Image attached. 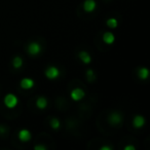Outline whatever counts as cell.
Returning a JSON list of instances; mask_svg holds the SVG:
<instances>
[{
	"label": "cell",
	"mask_w": 150,
	"mask_h": 150,
	"mask_svg": "<svg viewBox=\"0 0 150 150\" xmlns=\"http://www.w3.org/2000/svg\"><path fill=\"white\" fill-rule=\"evenodd\" d=\"M36 106L39 109H45L47 106V100L44 97H39L36 101Z\"/></svg>",
	"instance_id": "8fae6325"
},
{
	"label": "cell",
	"mask_w": 150,
	"mask_h": 150,
	"mask_svg": "<svg viewBox=\"0 0 150 150\" xmlns=\"http://www.w3.org/2000/svg\"><path fill=\"white\" fill-rule=\"evenodd\" d=\"M103 40H104L105 43L112 44L115 40V37H114V35H113V33H111V32H106V33H104V35H103Z\"/></svg>",
	"instance_id": "30bf717a"
},
{
	"label": "cell",
	"mask_w": 150,
	"mask_h": 150,
	"mask_svg": "<svg viewBox=\"0 0 150 150\" xmlns=\"http://www.w3.org/2000/svg\"><path fill=\"white\" fill-rule=\"evenodd\" d=\"M59 75H60V71L54 66L48 67L45 70V76L48 79H56V78L59 77Z\"/></svg>",
	"instance_id": "7a4b0ae2"
},
{
	"label": "cell",
	"mask_w": 150,
	"mask_h": 150,
	"mask_svg": "<svg viewBox=\"0 0 150 150\" xmlns=\"http://www.w3.org/2000/svg\"><path fill=\"white\" fill-rule=\"evenodd\" d=\"M79 58H80V60L84 63V64H90V63L92 62V58H91V56L88 54V52H80Z\"/></svg>",
	"instance_id": "7c38bea8"
},
{
	"label": "cell",
	"mask_w": 150,
	"mask_h": 150,
	"mask_svg": "<svg viewBox=\"0 0 150 150\" xmlns=\"http://www.w3.org/2000/svg\"><path fill=\"white\" fill-rule=\"evenodd\" d=\"M19 139L23 142H28L31 139V133L28 129H21L19 133Z\"/></svg>",
	"instance_id": "ba28073f"
},
{
	"label": "cell",
	"mask_w": 150,
	"mask_h": 150,
	"mask_svg": "<svg viewBox=\"0 0 150 150\" xmlns=\"http://www.w3.org/2000/svg\"><path fill=\"white\" fill-rule=\"evenodd\" d=\"M107 26L110 28H112V29H114V28L117 27V25H118V23H117V20L114 19V18H110V19L107 21Z\"/></svg>",
	"instance_id": "9a60e30c"
},
{
	"label": "cell",
	"mask_w": 150,
	"mask_h": 150,
	"mask_svg": "<svg viewBox=\"0 0 150 150\" xmlns=\"http://www.w3.org/2000/svg\"><path fill=\"white\" fill-rule=\"evenodd\" d=\"M133 125L136 129H141V127H144V125H145V118H144L142 115H137V116L134 117Z\"/></svg>",
	"instance_id": "8992f818"
},
{
	"label": "cell",
	"mask_w": 150,
	"mask_h": 150,
	"mask_svg": "<svg viewBox=\"0 0 150 150\" xmlns=\"http://www.w3.org/2000/svg\"><path fill=\"white\" fill-rule=\"evenodd\" d=\"M97 6V3L95 0H86L83 3V8L86 13H92L95 11Z\"/></svg>",
	"instance_id": "5b68a950"
},
{
	"label": "cell",
	"mask_w": 150,
	"mask_h": 150,
	"mask_svg": "<svg viewBox=\"0 0 150 150\" xmlns=\"http://www.w3.org/2000/svg\"><path fill=\"white\" fill-rule=\"evenodd\" d=\"M135 149H136L135 146H133V145H129L125 147V150H135Z\"/></svg>",
	"instance_id": "d6986e66"
},
{
	"label": "cell",
	"mask_w": 150,
	"mask_h": 150,
	"mask_svg": "<svg viewBox=\"0 0 150 150\" xmlns=\"http://www.w3.org/2000/svg\"><path fill=\"white\" fill-rule=\"evenodd\" d=\"M41 52V46L38 42H31L28 45V52L32 56H36Z\"/></svg>",
	"instance_id": "3957f363"
},
{
	"label": "cell",
	"mask_w": 150,
	"mask_h": 150,
	"mask_svg": "<svg viewBox=\"0 0 150 150\" xmlns=\"http://www.w3.org/2000/svg\"><path fill=\"white\" fill-rule=\"evenodd\" d=\"M34 86V81L31 78H24L21 81V88L24 90H30Z\"/></svg>",
	"instance_id": "52a82bcc"
},
{
	"label": "cell",
	"mask_w": 150,
	"mask_h": 150,
	"mask_svg": "<svg viewBox=\"0 0 150 150\" xmlns=\"http://www.w3.org/2000/svg\"><path fill=\"white\" fill-rule=\"evenodd\" d=\"M34 149H35V150H45L46 147H45V146H43V145H38V146H35V147H34Z\"/></svg>",
	"instance_id": "e0dca14e"
},
{
	"label": "cell",
	"mask_w": 150,
	"mask_h": 150,
	"mask_svg": "<svg viewBox=\"0 0 150 150\" xmlns=\"http://www.w3.org/2000/svg\"><path fill=\"white\" fill-rule=\"evenodd\" d=\"M13 67L17 69L21 68L22 65H23V60H22L21 57H16L13 60Z\"/></svg>",
	"instance_id": "5bb4252c"
},
{
	"label": "cell",
	"mask_w": 150,
	"mask_h": 150,
	"mask_svg": "<svg viewBox=\"0 0 150 150\" xmlns=\"http://www.w3.org/2000/svg\"><path fill=\"white\" fill-rule=\"evenodd\" d=\"M88 78H90V80H92V76L94 77V72H93L92 70H88Z\"/></svg>",
	"instance_id": "ac0fdd59"
},
{
	"label": "cell",
	"mask_w": 150,
	"mask_h": 150,
	"mask_svg": "<svg viewBox=\"0 0 150 150\" xmlns=\"http://www.w3.org/2000/svg\"><path fill=\"white\" fill-rule=\"evenodd\" d=\"M84 95L86 94H84L83 90H81V88H76L71 92V98L74 101H80L83 99Z\"/></svg>",
	"instance_id": "277c9868"
},
{
	"label": "cell",
	"mask_w": 150,
	"mask_h": 150,
	"mask_svg": "<svg viewBox=\"0 0 150 150\" xmlns=\"http://www.w3.org/2000/svg\"><path fill=\"white\" fill-rule=\"evenodd\" d=\"M50 127L54 129H59V127H60V121H59V119L58 118H52V120H50Z\"/></svg>",
	"instance_id": "2e32d148"
},
{
	"label": "cell",
	"mask_w": 150,
	"mask_h": 150,
	"mask_svg": "<svg viewBox=\"0 0 150 150\" xmlns=\"http://www.w3.org/2000/svg\"><path fill=\"white\" fill-rule=\"evenodd\" d=\"M138 75H139L140 79H147L148 76H149V70L145 67L139 69V72H138Z\"/></svg>",
	"instance_id": "4fadbf2b"
},
{
	"label": "cell",
	"mask_w": 150,
	"mask_h": 150,
	"mask_svg": "<svg viewBox=\"0 0 150 150\" xmlns=\"http://www.w3.org/2000/svg\"><path fill=\"white\" fill-rule=\"evenodd\" d=\"M18 102H19V101H18V98L13 94L6 95L4 98V104L7 108H11V109L15 108V107L18 105Z\"/></svg>",
	"instance_id": "6da1fadb"
},
{
	"label": "cell",
	"mask_w": 150,
	"mask_h": 150,
	"mask_svg": "<svg viewBox=\"0 0 150 150\" xmlns=\"http://www.w3.org/2000/svg\"><path fill=\"white\" fill-rule=\"evenodd\" d=\"M121 120H122V117L119 113L114 112L109 116V121H110L112 125H117V123H120Z\"/></svg>",
	"instance_id": "9c48e42d"
},
{
	"label": "cell",
	"mask_w": 150,
	"mask_h": 150,
	"mask_svg": "<svg viewBox=\"0 0 150 150\" xmlns=\"http://www.w3.org/2000/svg\"><path fill=\"white\" fill-rule=\"evenodd\" d=\"M101 150H111V147H109V146H103V147L100 148Z\"/></svg>",
	"instance_id": "ffe728a7"
}]
</instances>
